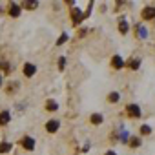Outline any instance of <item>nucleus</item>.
<instances>
[{
    "mask_svg": "<svg viewBox=\"0 0 155 155\" xmlns=\"http://www.w3.org/2000/svg\"><path fill=\"white\" fill-rule=\"evenodd\" d=\"M126 113H128V117H131V119H139L140 117V106H137V104H128L126 106Z\"/></svg>",
    "mask_w": 155,
    "mask_h": 155,
    "instance_id": "nucleus-1",
    "label": "nucleus"
},
{
    "mask_svg": "<svg viewBox=\"0 0 155 155\" xmlns=\"http://www.w3.org/2000/svg\"><path fill=\"white\" fill-rule=\"evenodd\" d=\"M82 18H84L82 9H79V8H73V9H71V20H73L75 26H79V24L82 22Z\"/></svg>",
    "mask_w": 155,
    "mask_h": 155,
    "instance_id": "nucleus-2",
    "label": "nucleus"
},
{
    "mask_svg": "<svg viewBox=\"0 0 155 155\" xmlns=\"http://www.w3.org/2000/svg\"><path fill=\"white\" fill-rule=\"evenodd\" d=\"M20 144H22V148H26L28 151H33V150H35V139H33V137H22Z\"/></svg>",
    "mask_w": 155,
    "mask_h": 155,
    "instance_id": "nucleus-3",
    "label": "nucleus"
},
{
    "mask_svg": "<svg viewBox=\"0 0 155 155\" xmlns=\"http://www.w3.org/2000/svg\"><path fill=\"white\" fill-rule=\"evenodd\" d=\"M58 128H60V122L55 120V119H51V120L46 122V131L48 133H55V131H58Z\"/></svg>",
    "mask_w": 155,
    "mask_h": 155,
    "instance_id": "nucleus-4",
    "label": "nucleus"
},
{
    "mask_svg": "<svg viewBox=\"0 0 155 155\" xmlns=\"http://www.w3.org/2000/svg\"><path fill=\"white\" fill-rule=\"evenodd\" d=\"M153 18H155V8H151V6L144 8L142 9V20H153Z\"/></svg>",
    "mask_w": 155,
    "mask_h": 155,
    "instance_id": "nucleus-5",
    "label": "nucleus"
},
{
    "mask_svg": "<svg viewBox=\"0 0 155 155\" xmlns=\"http://www.w3.org/2000/svg\"><path fill=\"white\" fill-rule=\"evenodd\" d=\"M8 13H9V17H13V18L20 17V6H18V4H15V2H11V4H9V8H8Z\"/></svg>",
    "mask_w": 155,
    "mask_h": 155,
    "instance_id": "nucleus-6",
    "label": "nucleus"
},
{
    "mask_svg": "<svg viewBox=\"0 0 155 155\" xmlns=\"http://www.w3.org/2000/svg\"><path fill=\"white\" fill-rule=\"evenodd\" d=\"M111 66H113V69H122L126 64H124V60H122L120 55H113V58H111Z\"/></svg>",
    "mask_w": 155,
    "mask_h": 155,
    "instance_id": "nucleus-7",
    "label": "nucleus"
},
{
    "mask_svg": "<svg viewBox=\"0 0 155 155\" xmlns=\"http://www.w3.org/2000/svg\"><path fill=\"white\" fill-rule=\"evenodd\" d=\"M22 71H24V75H26V77H33V75L37 73V66H35V64H31V62H26Z\"/></svg>",
    "mask_w": 155,
    "mask_h": 155,
    "instance_id": "nucleus-8",
    "label": "nucleus"
},
{
    "mask_svg": "<svg viewBox=\"0 0 155 155\" xmlns=\"http://www.w3.org/2000/svg\"><path fill=\"white\" fill-rule=\"evenodd\" d=\"M119 31H120V35H128V31H130V24H128L126 18H120V20H119Z\"/></svg>",
    "mask_w": 155,
    "mask_h": 155,
    "instance_id": "nucleus-9",
    "label": "nucleus"
},
{
    "mask_svg": "<svg viewBox=\"0 0 155 155\" xmlns=\"http://www.w3.org/2000/svg\"><path fill=\"white\" fill-rule=\"evenodd\" d=\"M9 120H11V113H9L8 110L0 111V126H6V124H8Z\"/></svg>",
    "mask_w": 155,
    "mask_h": 155,
    "instance_id": "nucleus-10",
    "label": "nucleus"
},
{
    "mask_svg": "<svg viewBox=\"0 0 155 155\" xmlns=\"http://www.w3.org/2000/svg\"><path fill=\"white\" fill-rule=\"evenodd\" d=\"M102 120H104V117H102L101 113H93V115H91V119H90V122H91L93 126H99V124H102Z\"/></svg>",
    "mask_w": 155,
    "mask_h": 155,
    "instance_id": "nucleus-11",
    "label": "nucleus"
},
{
    "mask_svg": "<svg viewBox=\"0 0 155 155\" xmlns=\"http://www.w3.org/2000/svg\"><path fill=\"white\" fill-rule=\"evenodd\" d=\"M11 148H13V144H11V142H8V140H4L2 144H0V155H4V153L11 151Z\"/></svg>",
    "mask_w": 155,
    "mask_h": 155,
    "instance_id": "nucleus-12",
    "label": "nucleus"
},
{
    "mask_svg": "<svg viewBox=\"0 0 155 155\" xmlns=\"http://www.w3.org/2000/svg\"><path fill=\"white\" fill-rule=\"evenodd\" d=\"M126 64H128L130 69H139V68H140V60H139V58H130Z\"/></svg>",
    "mask_w": 155,
    "mask_h": 155,
    "instance_id": "nucleus-13",
    "label": "nucleus"
},
{
    "mask_svg": "<svg viewBox=\"0 0 155 155\" xmlns=\"http://www.w3.org/2000/svg\"><path fill=\"white\" fill-rule=\"evenodd\" d=\"M58 110V104L53 101V99H49L48 102H46V111H57Z\"/></svg>",
    "mask_w": 155,
    "mask_h": 155,
    "instance_id": "nucleus-14",
    "label": "nucleus"
},
{
    "mask_svg": "<svg viewBox=\"0 0 155 155\" xmlns=\"http://www.w3.org/2000/svg\"><path fill=\"white\" fill-rule=\"evenodd\" d=\"M119 99H120L119 91H111V93L108 95V102H119Z\"/></svg>",
    "mask_w": 155,
    "mask_h": 155,
    "instance_id": "nucleus-15",
    "label": "nucleus"
},
{
    "mask_svg": "<svg viewBox=\"0 0 155 155\" xmlns=\"http://www.w3.org/2000/svg\"><path fill=\"white\" fill-rule=\"evenodd\" d=\"M22 8H24V9H37V8H38V2H24Z\"/></svg>",
    "mask_w": 155,
    "mask_h": 155,
    "instance_id": "nucleus-16",
    "label": "nucleus"
},
{
    "mask_svg": "<svg viewBox=\"0 0 155 155\" xmlns=\"http://www.w3.org/2000/svg\"><path fill=\"white\" fill-rule=\"evenodd\" d=\"M137 33H139V38H146V37H148V31H146L144 26H139V28H137Z\"/></svg>",
    "mask_w": 155,
    "mask_h": 155,
    "instance_id": "nucleus-17",
    "label": "nucleus"
},
{
    "mask_svg": "<svg viewBox=\"0 0 155 155\" xmlns=\"http://www.w3.org/2000/svg\"><path fill=\"white\" fill-rule=\"evenodd\" d=\"M139 131H140V135H150V133H151V128H150L148 124H142Z\"/></svg>",
    "mask_w": 155,
    "mask_h": 155,
    "instance_id": "nucleus-18",
    "label": "nucleus"
},
{
    "mask_svg": "<svg viewBox=\"0 0 155 155\" xmlns=\"http://www.w3.org/2000/svg\"><path fill=\"white\" fill-rule=\"evenodd\" d=\"M130 146H131V148H139V146H140V139H139V137H131V139H130Z\"/></svg>",
    "mask_w": 155,
    "mask_h": 155,
    "instance_id": "nucleus-19",
    "label": "nucleus"
},
{
    "mask_svg": "<svg viewBox=\"0 0 155 155\" xmlns=\"http://www.w3.org/2000/svg\"><path fill=\"white\" fill-rule=\"evenodd\" d=\"M66 40H68V33H62V35H60V38L57 40V46H60V44H64Z\"/></svg>",
    "mask_w": 155,
    "mask_h": 155,
    "instance_id": "nucleus-20",
    "label": "nucleus"
},
{
    "mask_svg": "<svg viewBox=\"0 0 155 155\" xmlns=\"http://www.w3.org/2000/svg\"><path fill=\"white\" fill-rule=\"evenodd\" d=\"M64 68H66V58L60 57V58H58V69H64Z\"/></svg>",
    "mask_w": 155,
    "mask_h": 155,
    "instance_id": "nucleus-21",
    "label": "nucleus"
},
{
    "mask_svg": "<svg viewBox=\"0 0 155 155\" xmlns=\"http://www.w3.org/2000/svg\"><path fill=\"white\" fill-rule=\"evenodd\" d=\"M106 155H117V153H115L113 150H110V151H106Z\"/></svg>",
    "mask_w": 155,
    "mask_h": 155,
    "instance_id": "nucleus-22",
    "label": "nucleus"
},
{
    "mask_svg": "<svg viewBox=\"0 0 155 155\" xmlns=\"http://www.w3.org/2000/svg\"><path fill=\"white\" fill-rule=\"evenodd\" d=\"M0 86H2V77H0Z\"/></svg>",
    "mask_w": 155,
    "mask_h": 155,
    "instance_id": "nucleus-23",
    "label": "nucleus"
}]
</instances>
